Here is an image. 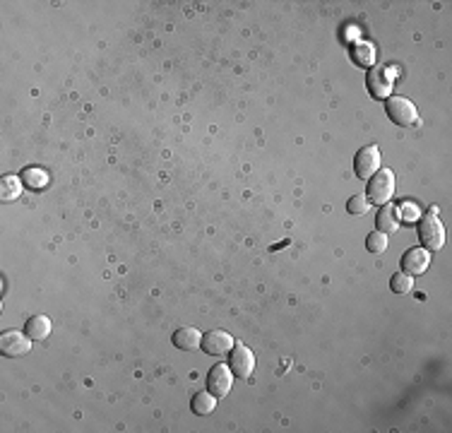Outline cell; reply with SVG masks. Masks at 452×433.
<instances>
[{
  "label": "cell",
  "mask_w": 452,
  "mask_h": 433,
  "mask_svg": "<svg viewBox=\"0 0 452 433\" xmlns=\"http://www.w3.org/2000/svg\"><path fill=\"white\" fill-rule=\"evenodd\" d=\"M392 195H395V174L390 169H380L368 179L366 197L371 205H387Z\"/></svg>",
  "instance_id": "1"
},
{
  "label": "cell",
  "mask_w": 452,
  "mask_h": 433,
  "mask_svg": "<svg viewBox=\"0 0 452 433\" xmlns=\"http://www.w3.org/2000/svg\"><path fill=\"white\" fill-rule=\"evenodd\" d=\"M419 241L421 246L428 250H440L445 246V227L433 212H428L426 217L419 219Z\"/></svg>",
  "instance_id": "2"
},
{
  "label": "cell",
  "mask_w": 452,
  "mask_h": 433,
  "mask_svg": "<svg viewBox=\"0 0 452 433\" xmlns=\"http://www.w3.org/2000/svg\"><path fill=\"white\" fill-rule=\"evenodd\" d=\"M385 111H387V118H390L392 123L402 125V128H409V125L419 123V108L414 106V101L407 97H390L385 101Z\"/></svg>",
  "instance_id": "3"
},
{
  "label": "cell",
  "mask_w": 452,
  "mask_h": 433,
  "mask_svg": "<svg viewBox=\"0 0 452 433\" xmlns=\"http://www.w3.org/2000/svg\"><path fill=\"white\" fill-rule=\"evenodd\" d=\"M392 75L387 67H380V65H373L371 70H368V77H366V87L368 92H371L373 99H387L392 92Z\"/></svg>",
  "instance_id": "4"
},
{
  "label": "cell",
  "mask_w": 452,
  "mask_h": 433,
  "mask_svg": "<svg viewBox=\"0 0 452 433\" xmlns=\"http://www.w3.org/2000/svg\"><path fill=\"white\" fill-rule=\"evenodd\" d=\"M229 368L239 378H248L255 368V357L245 344H234L229 352Z\"/></svg>",
  "instance_id": "5"
},
{
  "label": "cell",
  "mask_w": 452,
  "mask_h": 433,
  "mask_svg": "<svg viewBox=\"0 0 452 433\" xmlns=\"http://www.w3.org/2000/svg\"><path fill=\"white\" fill-rule=\"evenodd\" d=\"M231 385H234V373L226 363H217V366L209 368L207 373V390L214 398H226L231 393Z\"/></svg>",
  "instance_id": "6"
},
{
  "label": "cell",
  "mask_w": 452,
  "mask_h": 433,
  "mask_svg": "<svg viewBox=\"0 0 452 433\" xmlns=\"http://www.w3.org/2000/svg\"><path fill=\"white\" fill-rule=\"evenodd\" d=\"M354 171H356V176L364 181L371 179L373 174H378V171H380V149H378L376 145H368V147L361 149L354 159Z\"/></svg>",
  "instance_id": "7"
},
{
  "label": "cell",
  "mask_w": 452,
  "mask_h": 433,
  "mask_svg": "<svg viewBox=\"0 0 452 433\" xmlns=\"http://www.w3.org/2000/svg\"><path fill=\"white\" fill-rule=\"evenodd\" d=\"M0 352L5 357H24L31 352V337L17 330H8L0 335Z\"/></svg>",
  "instance_id": "8"
},
{
  "label": "cell",
  "mask_w": 452,
  "mask_h": 433,
  "mask_svg": "<svg viewBox=\"0 0 452 433\" xmlns=\"http://www.w3.org/2000/svg\"><path fill=\"white\" fill-rule=\"evenodd\" d=\"M430 265V253L426 248H409L402 255V272L414 277V275H423Z\"/></svg>",
  "instance_id": "9"
},
{
  "label": "cell",
  "mask_w": 452,
  "mask_h": 433,
  "mask_svg": "<svg viewBox=\"0 0 452 433\" xmlns=\"http://www.w3.org/2000/svg\"><path fill=\"white\" fill-rule=\"evenodd\" d=\"M234 337L224 330H209L207 335L202 337V349L212 357H222V354H229L231 347H234Z\"/></svg>",
  "instance_id": "10"
},
{
  "label": "cell",
  "mask_w": 452,
  "mask_h": 433,
  "mask_svg": "<svg viewBox=\"0 0 452 433\" xmlns=\"http://www.w3.org/2000/svg\"><path fill=\"white\" fill-rule=\"evenodd\" d=\"M173 347L181 349V352H195V349L202 347V335L195 327H178L173 332Z\"/></svg>",
  "instance_id": "11"
},
{
  "label": "cell",
  "mask_w": 452,
  "mask_h": 433,
  "mask_svg": "<svg viewBox=\"0 0 452 433\" xmlns=\"http://www.w3.org/2000/svg\"><path fill=\"white\" fill-rule=\"evenodd\" d=\"M376 224H378V231H382V234L397 231V229H399L397 207L395 205H382V210L378 212V217H376Z\"/></svg>",
  "instance_id": "12"
},
{
  "label": "cell",
  "mask_w": 452,
  "mask_h": 433,
  "mask_svg": "<svg viewBox=\"0 0 452 433\" xmlns=\"http://www.w3.org/2000/svg\"><path fill=\"white\" fill-rule=\"evenodd\" d=\"M51 318L49 316H31L27 320V327H24V332L31 337V340H46L51 332Z\"/></svg>",
  "instance_id": "13"
},
{
  "label": "cell",
  "mask_w": 452,
  "mask_h": 433,
  "mask_svg": "<svg viewBox=\"0 0 452 433\" xmlns=\"http://www.w3.org/2000/svg\"><path fill=\"white\" fill-rule=\"evenodd\" d=\"M191 409L195 411L197 416H207V414H212L214 409H217V398H214L209 390H202V393H197V395H193V400H191Z\"/></svg>",
  "instance_id": "14"
},
{
  "label": "cell",
  "mask_w": 452,
  "mask_h": 433,
  "mask_svg": "<svg viewBox=\"0 0 452 433\" xmlns=\"http://www.w3.org/2000/svg\"><path fill=\"white\" fill-rule=\"evenodd\" d=\"M19 193H22V179L19 176H3V181H0V197L5 202H13L19 197Z\"/></svg>",
  "instance_id": "15"
},
{
  "label": "cell",
  "mask_w": 452,
  "mask_h": 433,
  "mask_svg": "<svg viewBox=\"0 0 452 433\" xmlns=\"http://www.w3.org/2000/svg\"><path fill=\"white\" fill-rule=\"evenodd\" d=\"M19 179H22L24 186L36 188V190H39V188H46V183H49V174L41 169H34V166H27V169L19 174Z\"/></svg>",
  "instance_id": "16"
},
{
  "label": "cell",
  "mask_w": 452,
  "mask_h": 433,
  "mask_svg": "<svg viewBox=\"0 0 452 433\" xmlns=\"http://www.w3.org/2000/svg\"><path fill=\"white\" fill-rule=\"evenodd\" d=\"M387 246H390V241H387V234L373 231V234H368V236H366V248H368V253L380 255V253H385Z\"/></svg>",
  "instance_id": "17"
},
{
  "label": "cell",
  "mask_w": 452,
  "mask_h": 433,
  "mask_svg": "<svg viewBox=\"0 0 452 433\" xmlns=\"http://www.w3.org/2000/svg\"><path fill=\"white\" fill-rule=\"evenodd\" d=\"M397 215H399V222H407V224H414L421 219L419 205H414V202H409V200H404L402 205L397 207Z\"/></svg>",
  "instance_id": "18"
},
{
  "label": "cell",
  "mask_w": 452,
  "mask_h": 433,
  "mask_svg": "<svg viewBox=\"0 0 452 433\" xmlns=\"http://www.w3.org/2000/svg\"><path fill=\"white\" fill-rule=\"evenodd\" d=\"M390 286L395 294H409V291L414 289V277H409V275H404V272H397V275H392Z\"/></svg>",
  "instance_id": "19"
},
{
  "label": "cell",
  "mask_w": 452,
  "mask_h": 433,
  "mask_svg": "<svg viewBox=\"0 0 452 433\" xmlns=\"http://www.w3.org/2000/svg\"><path fill=\"white\" fill-rule=\"evenodd\" d=\"M368 207H371V202H368L366 195H354V197H349V202H346V212H349V215H354V217L366 215Z\"/></svg>",
  "instance_id": "20"
},
{
  "label": "cell",
  "mask_w": 452,
  "mask_h": 433,
  "mask_svg": "<svg viewBox=\"0 0 452 433\" xmlns=\"http://www.w3.org/2000/svg\"><path fill=\"white\" fill-rule=\"evenodd\" d=\"M354 58L359 60V65H371V63H373V49L368 44H359L354 49Z\"/></svg>",
  "instance_id": "21"
}]
</instances>
